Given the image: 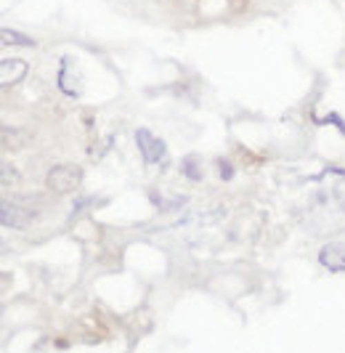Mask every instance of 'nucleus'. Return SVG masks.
Listing matches in <instances>:
<instances>
[{
	"mask_svg": "<svg viewBox=\"0 0 345 353\" xmlns=\"http://www.w3.org/2000/svg\"><path fill=\"white\" fill-rule=\"evenodd\" d=\"M136 141H138V149H141V157H144V162L146 165H155V162H159V159L165 157V143L159 141V139H155L149 130H136Z\"/></svg>",
	"mask_w": 345,
	"mask_h": 353,
	"instance_id": "f257e3e1",
	"label": "nucleus"
},
{
	"mask_svg": "<svg viewBox=\"0 0 345 353\" xmlns=\"http://www.w3.org/2000/svg\"><path fill=\"white\" fill-rule=\"evenodd\" d=\"M24 74H27V64L21 59H3V64H0V80H3V85L19 83Z\"/></svg>",
	"mask_w": 345,
	"mask_h": 353,
	"instance_id": "20e7f679",
	"label": "nucleus"
},
{
	"mask_svg": "<svg viewBox=\"0 0 345 353\" xmlns=\"http://www.w3.org/2000/svg\"><path fill=\"white\" fill-rule=\"evenodd\" d=\"M32 221H34V212L30 210V208H21V202H14V205H11V199L3 202V223H6V226L24 229V226H30Z\"/></svg>",
	"mask_w": 345,
	"mask_h": 353,
	"instance_id": "7ed1b4c3",
	"label": "nucleus"
},
{
	"mask_svg": "<svg viewBox=\"0 0 345 353\" xmlns=\"http://www.w3.org/2000/svg\"><path fill=\"white\" fill-rule=\"evenodd\" d=\"M3 43L6 46H27V48H32L34 46V40L32 37H27V35H19V32H11V30H3Z\"/></svg>",
	"mask_w": 345,
	"mask_h": 353,
	"instance_id": "423d86ee",
	"label": "nucleus"
},
{
	"mask_svg": "<svg viewBox=\"0 0 345 353\" xmlns=\"http://www.w3.org/2000/svg\"><path fill=\"white\" fill-rule=\"evenodd\" d=\"M77 183H80V170L72 165L53 168L48 173V189H53V192H72Z\"/></svg>",
	"mask_w": 345,
	"mask_h": 353,
	"instance_id": "f03ea898",
	"label": "nucleus"
},
{
	"mask_svg": "<svg viewBox=\"0 0 345 353\" xmlns=\"http://www.w3.org/2000/svg\"><path fill=\"white\" fill-rule=\"evenodd\" d=\"M319 258H322V263L327 265L329 271H345V245H340V242L327 245Z\"/></svg>",
	"mask_w": 345,
	"mask_h": 353,
	"instance_id": "39448f33",
	"label": "nucleus"
}]
</instances>
